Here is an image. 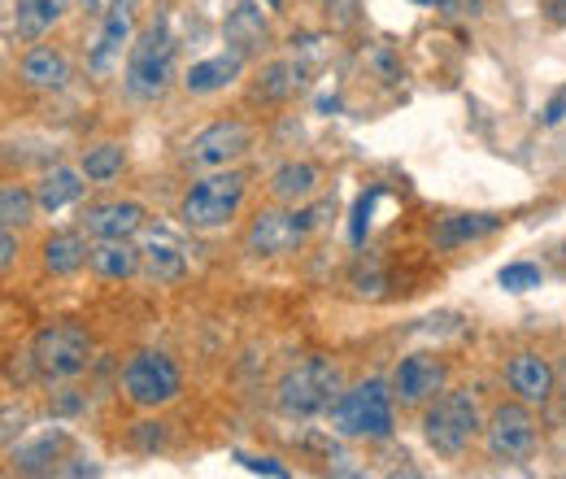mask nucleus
<instances>
[{"mask_svg":"<svg viewBox=\"0 0 566 479\" xmlns=\"http://www.w3.org/2000/svg\"><path fill=\"white\" fill-rule=\"evenodd\" d=\"M297 88H301V66H297V61H275V66L262 70L253 96H257V101H284V96H292Z\"/></svg>","mask_w":566,"mask_h":479,"instance_id":"26","label":"nucleus"},{"mask_svg":"<svg viewBox=\"0 0 566 479\" xmlns=\"http://www.w3.org/2000/svg\"><path fill=\"white\" fill-rule=\"evenodd\" d=\"M545 13H550V22H554V26H566V0H550V4H545Z\"/></svg>","mask_w":566,"mask_h":479,"instance_id":"36","label":"nucleus"},{"mask_svg":"<svg viewBox=\"0 0 566 479\" xmlns=\"http://www.w3.org/2000/svg\"><path fill=\"white\" fill-rule=\"evenodd\" d=\"M262 4H266V9H279V4H284V0H262Z\"/></svg>","mask_w":566,"mask_h":479,"instance_id":"38","label":"nucleus"},{"mask_svg":"<svg viewBox=\"0 0 566 479\" xmlns=\"http://www.w3.org/2000/svg\"><path fill=\"white\" fill-rule=\"evenodd\" d=\"M340 397V366L327 357H305L297 362L279 388H275V410L292 423H305L323 410H332V401Z\"/></svg>","mask_w":566,"mask_h":479,"instance_id":"1","label":"nucleus"},{"mask_svg":"<svg viewBox=\"0 0 566 479\" xmlns=\"http://www.w3.org/2000/svg\"><path fill=\"white\" fill-rule=\"evenodd\" d=\"M558 401H563V410H566V357H563V366H558Z\"/></svg>","mask_w":566,"mask_h":479,"instance_id":"37","label":"nucleus"},{"mask_svg":"<svg viewBox=\"0 0 566 479\" xmlns=\"http://www.w3.org/2000/svg\"><path fill=\"white\" fill-rule=\"evenodd\" d=\"M140 262H145V249H136L131 240H101L92 249V262L88 266L101 280H131L140 271Z\"/></svg>","mask_w":566,"mask_h":479,"instance_id":"21","label":"nucleus"},{"mask_svg":"<svg viewBox=\"0 0 566 479\" xmlns=\"http://www.w3.org/2000/svg\"><path fill=\"white\" fill-rule=\"evenodd\" d=\"M379 187H371L367 196H358V205H354V223H349V240L354 244H362L367 240V227H371V205H376Z\"/></svg>","mask_w":566,"mask_h":479,"instance_id":"31","label":"nucleus"},{"mask_svg":"<svg viewBox=\"0 0 566 479\" xmlns=\"http://www.w3.org/2000/svg\"><path fill=\"white\" fill-rule=\"evenodd\" d=\"M127 441H131V449H140V454H158V449L166 445V423H153V419L131 423Z\"/></svg>","mask_w":566,"mask_h":479,"instance_id":"30","label":"nucleus"},{"mask_svg":"<svg viewBox=\"0 0 566 479\" xmlns=\"http://www.w3.org/2000/svg\"><path fill=\"white\" fill-rule=\"evenodd\" d=\"M145 227V209L136 201H101L79 214V231L92 240H131Z\"/></svg>","mask_w":566,"mask_h":479,"instance_id":"13","label":"nucleus"},{"mask_svg":"<svg viewBox=\"0 0 566 479\" xmlns=\"http://www.w3.org/2000/svg\"><path fill=\"white\" fill-rule=\"evenodd\" d=\"M180 388H184L180 366H175L166 353H158V349L136 353V357L127 362V370H123V392H127V401L140 406V410L171 406V401L180 397Z\"/></svg>","mask_w":566,"mask_h":479,"instance_id":"8","label":"nucleus"},{"mask_svg":"<svg viewBox=\"0 0 566 479\" xmlns=\"http://www.w3.org/2000/svg\"><path fill=\"white\" fill-rule=\"evenodd\" d=\"M444 379H449V366L436 353H409L392 370V397L401 406H427L436 401V392H444Z\"/></svg>","mask_w":566,"mask_h":479,"instance_id":"11","label":"nucleus"},{"mask_svg":"<svg viewBox=\"0 0 566 479\" xmlns=\"http://www.w3.org/2000/svg\"><path fill=\"white\" fill-rule=\"evenodd\" d=\"M61 13H66V0H18L13 4V31H18V39L35 44L61 22Z\"/></svg>","mask_w":566,"mask_h":479,"instance_id":"22","label":"nucleus"},{"mask_svg":"<svg viewBox=\"0 0 566 479\" xmlns=\"http://www.w3.org/2000/svg\"><path fill=\"white\" fill-rule=\"evenodd\" d=\"M18 70H22V83H26V88H39V92H57V88H66V79H70V61H66L57 48H48V44H31V48L22 53Z\"/></svg>","mask_w":566,"mask_h":479,"instance_id":"14","label":"nucleus"},{"mask_svg":"<svg viewBox=\"0 0 566 479\" xmlns=\"http://www.w3.org/2000/svg\"><path fill=\"white\" fill-rule=\"evenodd\" d=\"M249 145H253V136H249V127L240 118H218V123H209L205 132L192 136L188 161L200 166V170H222L235 158H244Z\"/></svg>","mask_w":566,"mask_h":479,"instance_id":"10","label":"nucleus"},{"mask_svg":"<svg viewBox=\"0 0 566 479\" xmlns=\"http://www.w3.org/2000/svg\"><path fill=\"white\" fill-rule=\"evenodd\" d=\"M392 384L367 379L332 401V427L349 441H388L392 436Z\"/></svg>","mask_w":566,"mask_h":479,"instance_id":"4","label":"nucleus"},{"mask_svg":"<svg viewBox=\"0 0 566 479\" xmlns=\"http://www.w3.org/2000/svg\"><path fill=\"white\" fill-rule=\"evenodd\" d=\"M541 266H532V262H510V266H501V275H497V284L506 288V293H532V288H541Z\"/></svg>","mask_w":566,"mask_h":479,"instance_id":"29","label":"nucleus"},{"mask_svg":"<svg viewBox=\"0 0 566 479\" xmlns=\"http://www.w3.org/2000/svg\"><path fill=\"white\" fill-rule=\"evenodd\" d=\"M484 441H488V454L497 463L532 458V449H536V419H532L528 401H501L488 414V423H484Z\"/></svg>","mask_w":566,"mask_h":479,"instance_id":"9","label":"nucleus"},{"mask_svg":"<svg viewBox=\"0 0 566 479\" xmlns=\"http://www.w3.org/2000/svg\"><path fill=\"white\" fill-rule=\"evenodd\" d=\"M497 227H501L497 214H453V218H440L436 223L431 240H436V249H458V244H471V240L493 236Z\"/></svg>","mask_w":566,"mask_h":479,"instance_id":"19","label":"nucleus"},{"mask_svg":"<svg viewBox=\"0 0 566 479\" xmlns=\"http://www.w3.org/2000/svg\"><path fill=\"white\" fill-rule=\"evenodd\" d=\"M145 271H149V280H158V284H175V280H184L188 258H184V249H180L175 240L153 236V240L145 244Z\"/></svg>","mask_w":566,"mask_h":479,"instance_id":"24","label":"nucleus"},{"mask_svg":"<svg viewBox=\"0 0 566 479\" xmlns=\"http://www.w3.org/2000/svg\"><path fill=\"white\" fill-rule=\"evenodd\" d=\"M266 39H270V31H266L262 4H257V0H240V4L227 13V48L253 57V53L266 48Z\"/></svg>","mask_w":566,"mask_h":479,"instance_id":"15","label":"nucleus"},{"mask_svg":"<svg viewBox=\"0 0 566 479\" xmlns=\"http://www.w3.org/2000/svg\"><path fill=\"white\" fill-rule=\"evenodd\" d=\"M235 463H244V467H249V471H257V476H275V479L288 476V467H279L275 458H249V454H235Z\"/></svg>","mask_w":566,"mask_h":479,"instance_id":"33","label":"nucleus"},{"mask_svg":"<svg viewBox=\"0 0 566 479\" xmlns=\"http://www.w3.org/2000/svg\"><path fill=\"white\" fill-rule=\"evenodd\" d=\"M314 192H319V166H310V161H284L270 174V196L284 205H301Z\"/></svg>","mask_w":566,"mask_h":479,"instance_id":"20","label":"nucleus"},{"mask_svg":"<svg viewBox=\"0 0 566 479\" xmlns=\"http://www.w3.org/2000/svg\"><path fill=\"white\" fill-rule=\"evenodd\" d=\"M244 192H249V174L244 170H209L205 179H196L180 205V218L192 231H213V227H227L240 205H244Z\"/></svg>","mask_w":566,"mask_h":479,"instance_id":"2","label":"nucleus"},{"mask_svg":"<svg viewBox=\"0 0 566 479\" xmlns=\"http://www.w3.org/2000/svg\"><path fill=\"white\" fill-rule=\"evenodd\" d=\"M92 236L88 231H57V236H48L44 240V266L53 271V275H74V271H83L88 262H92V244H88Z\"/></svg>","mask_w":566,"mask_h":479,"instance_id":"18","label":"nucleus"},{"mask_svg":"<svg viewBox=\"0 0 566 479\" xmlns=\"http://www.w3.org/2000/svg\"><path fill=\"white\" fill-rule=\"evenodd\" d=\"M480 432H484V419H480V406L466 388L440 392L423 414V441L440 458H462Z\"/></svg>","mask_w":566,"mask_h":479,"instance_id":"3","label":"nucleus"},{"mask_svg":"<svg viewBox=\"0 0 566 479\" xmlns=\"http://www.w3.org/2000/svg\"><path fill=\"white\" fill-rule=\"evenodd\" d=\"M414 4H431V0H414Z\"/></svg>","mask_w":566,"mask_h":479,"instance_id":"39","label":"nucleus"},{"mask_svg":"<svg viewBox=\"0 0 566 479\" xmlns=\"http://www.w3.org/2000/svg\"><path fill=\"white\" fill-rule=\"evenodd\" d=\"M131 26H136L131 4H127V0L114 4L109 18H105V26H101V35H96V48H92V70H96V75H105V70L123 57V48H131Z\"/></svg>","mask_w":566,"mask_h":479,"instance_id":"16","label":"nucleus"},{"mask_svg":"<svg viewBox=\"0 0 566 479\" xmlns=\"http://www.w3.org/2000/svg\"><path fill=\"white\" fill-rule=\"evenodd\" d=\"M244 53H235V48H227V53H218V57H205V61H196L188 70V79H184V88H188L192 96H209V92H218V88H227V83H235L240 79V70H244Z\"/></svg>","mask_w":566,"mask_h":479,"instance_id":"17","label":"nucleus"},{"mask_svg":"<svg viewBox=\"0 0 566 479\" xmlns=\"http://www.w3.org/2000/svg\"><path fill=\"white\" fill-rule=\"evenodd\" d=\"M61 445H66L61 432H44L35 445H18V449H13V463H18V471H26V476H44V471H53Z\"/></svg>","mask_w":566,"mask_h":479,"instance_id":"25","label":"nucleus"},{"mask_svg":"<svg viewBox=\"0 0 566 479\" xmlns=\"http://www.w3.org/2000/svg\"><path fill=\"white\" fill-rule=\"evenodd\" d=\"M39 201L22 187V183H4L0 187V223L4 227H22V223H31V209H35Z\"/></svg>","mask_w":566,"mask_h":479,"instance_id":"28","label":"nucleus"},{"mask_svg":"<svg viewBox=\"0 0 566 479\" xmlns=\"http://www.w3.org/2000/svg\"><path fill=\"white\" fill-rule=\"evenodd\" d=\"M88 174H79V170H70V166H53L44 179H39V187H35V201H39V209H48V214H57V209H66V205H74L79 196H83V183Z\"/></svg>","mask_w":566,"mask_h":479,"instance_id":"23","label":"nucleus"},{"mask_svg":"<svg viewBox=\"0 0 566 479\" xmlns=\"http://www.w3.org/2000/svg\"><path fill=\"white\" fill-rule=\"evenodd\" d=\"M123 149L118 145H96V149H88L83 153V174L92 179V183H109V179H118L123 174Z\"/></svg>","mask_w":566,"mask_h":479,"instance_id":"27","label":"nucleus"},{"mask_svg":"<svg viewBox=\"0 0 566 479\" xmlns=\"http://www.w3.org/2000/svg\"><path fill=\"white\" fill-rule=\"evenodd\" d=\"M171 70H175V35L166 22H153L127 48V92L136 101H158L171 83Z\"/></svg>","mask_w":566,"mask_h":479,"instance_id":"6","label":"nucleus"},{"mask_svg":"<svg viewBox=\"0 0 566 479\" xmlns=\"http://www.w3.org/2000/svg\"><path fill=\"white\" fill-rule=\"evenodd\" d=\"M88 362H92V335H88L83 322H70V319L48 322L31 340V366L48 384H61V379L83 375Z\"/></svg>","mask_w":566,"mask_h":479,"instance_id":"5","label":"nucleus"},{"mask_svg":"<svg viewBox=\"0 0 566 479\" xmlns=\"http://www.w3.org/2000/svg\"><path fill=\"white\" fill-rule=\"evenodd\" d=\"M563 114H566V88H558V92H554V101L545 105V114H541V118L554 127V123H563Z\"/></svg>","mask_w":566,"mask_h":479,"instance_id":"35","label":"nucleus"},{"mask_svg":"<svg viewBox=\"0 0 566 479\" xmlns=\"http://www.w3.org/2000/svg\"><path fill=\"white\" fill-rule=\"evenodd\" d=\"M323 4H336V0H323Z\"/></svg>","mask_w":566,"mask_h":479,"instance_id":"40","label":"nucleus"},{"mask_svg":"<svg viewBox=\"0 0 566 479\" xmlns=\"http://www.w3.org/2000/svg\"><path fill=\"white\" fill-rule=\"evenodd\" d=\"M13 258H18V236H13V227H4L0 231V271H9Z\"/></svg>","mask_w":566,"mask_h":479,"instance_id":"34","label":"nucleus"},{"mask_svg":"<svg viewBox=\"0 0 566 479\" xmlns=\"http://www.w3.org/2000/svg\"><path fill=\"white\" fill-rule=\"evenodd\" d=\"M327 205H314V209H262L249 231H244V249L253 258H284L292 249H301V240L323 223Z\"/></svg>","mask_w":566,"mask_h":479,"instance_id":"7","label":"nucleus"},{"mask_svg":"<svg viewBox=\"0 0 566 479\" xmlns=\"http://www.w3.org/2000/svg\"><path fill=\"white\" fill-rule=\"evenodd\" d=\"M444 18H475L484 9V0H431Z\"/></svg>","mask_w":566,"mask_h":479,"instance_id":"32","label":"nucleus"},{"mask_svg":"<svg viewBox=\"0 0 566 479\" xmlns=\"http://www.w3.org/2000/svg\"><path fill=\"white\" fill-rule=\"evenodd\" d=\"M563 262H566V249H563Z\"/></svg>","mask_w":566,"mask_h":479,"instance_id":"41","label":"nucleus"},{"mask_svg":"<svg viewBox=\"0 0 566 479\" xmlns=\"http://www.w3.org/2000/svg\"><path fill=\"white\" fill-rule=\"evenodd\" d=\"M506 384H510V392L519 397V401H528V406H550L554 401V392H558V366L545 357V353H515L510 362H506Z\"/></svg>","mask_w":566,"mask_h":479,"instance_id":"12","label":"nucleus"}]
</instances>
